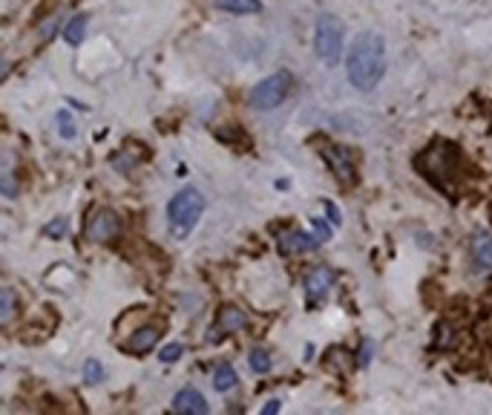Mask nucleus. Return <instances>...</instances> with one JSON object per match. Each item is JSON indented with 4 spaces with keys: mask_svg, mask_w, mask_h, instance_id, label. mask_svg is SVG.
I'll list each match as a JSON object with an SVG mask.
<instances>
[{
    "mask_svg": "<svg viewBox=\"0 0 492 415\" xmlns=\"http://www.w3.org/2000/svg\"><path fill=\"white\" fill-rule=\"evenodd\" d=\"M349 81L357 90H374L386 75V41L377 32H360L346 58Z\"/></svg>",
    "mask_w": 492,
    "mask_h": 415,
    "instance_id": "obj_1",
    "label": "nucleus"
},
{
    "mask_svg": "<svg viewBox=\"0 0 492 415\" xmlns=\"http://www.w3.org/2000/svg\"><path fill=\"white\" fill-rule=\"evenodd\" d=\"M322 205H325V211H328V216H331V222H340V211H337V205H334L331 199H325Z\"/></svg>",
    "mask_w": 492,
    "mask_h": 415,
    "instance_id": "obj_24",
    "label": "nucleus"
},
{
    "mask_svg": "<svg viewBox=\"0 0 492 415\" xmlns=\"http://www.w3.org/2000/svg\"><path fill=\"white\" fill-rule=\"evenodd\" d=\"M317 245H320V239L308 236L305 231H285V234H280V239H276V248H280L285 257H291V254H297V251H311Z\"/></svg>",
    "mask_w": 492,
    "mask_h": 415,
    "instance_id": "obj_9",
    "label": "nucleus"
},
{
    "mask_svg": "<svg viewBox=\"0 0 492 415\" xmlns=\"http://www.w3.org/2000/svg\"><path fill=\"white\" fill-rule=\"evenodd\" d=\"M314 50L317 58L328 67H334L342 55V21L337 14H320L317 32H314Z\"/></svg>",
    "mask_w": 492,
    "mask_h": 415,
    "instance_id": "obj_3",
    "label": "nucleus"
},
{
    "mask_svg": "<svg viewBox=\"0 0 492 415\" xmlns=\"http://www.w3.org/2000/svg\"><path fill=\"white\" fill-rule=\"evenodd\" d=\"M280 407H283L280 401H268L265 407H262V412H276V409H280Z\"/></svg>",
    "mask_w": 492,
    "mask_h": 415,
    "instance_id": "obj_25",
    "label": "nucleus"
},
{
    "mask_svg": "<svg viewBox=\"0 0 492 415\" xmlns=\"http://www.w3.org/2000/svg\"><path fill=\"white\" fill-rule=\"evenodd\" d=\"M43 231H46L49 236H55V239H58V236H63V231H67V222H63V219H52Z\"/></svg>",
    "mask_w": 492,
    "mask_h": 415,
    "instance_id": "obj_22",
    "label": "nucleus"
},
{
    "mask_svg": "<svg viewBox=\"0 0 492 415\" xmlns=\"http://www.w3.org/2000/svg\"><path fill=\"white\" fill-rule=\"evenodd\" d=\"M119 228H121V222H119L116 211H110V208H95L87 219L84 231H87L90 243H110V239L119 234Z\"/></svg>",
    "mask_w": 492,
    "mask_h": 415,
    "instance_id": "obj_5",
    "label": "nucleus"
},
{
    "mask_svg": "<svg viewBox=\"0 0 492 415\" xmlns=\"http://www.w3.org/2000/svg\"><path fill=\"white\" fill-rule=\"evenodd\" d=\"M216 326H219V334H227V332H239L242 326H248V317H245V314H242L236 306H222Z\"/></svg>",
    "mask_w": 492,
    "mask_h": 415,
    "instance_id": "obj_11",
    "label": "nucleus"
},
{
    "mask_svg": "<svg viewBox=\"0 0 492 415\" xmlns=\"http://www.w3.org/2000/svg\"><path fill=\"white\" fill-rule=\"evenodd\" d=\"M216 9L231 14H256L262 12V3L259 0H216Z\"/></svg>",
    "mask_w": 492,
    "mask_h": 415,
    "instance_id": "obj_13",
    "label": "nucleus"
},
{
    "mask_svg": "<svg viewBox=\"0 0 492 415\" xmlns=\"http://www.w3.org/2000/svg\"><path fill=\"white\" fill-rule=\"evenodd\" d=\"M84 381H87V384H101V381H104V366L101 363H98V361H87L84 363Z\"/></svg>",
    "mask_w": 492,
    "mask_h": 415,
    "instance_id": "obj_17",
    "label": "nucleus"
},
{
    "mask_svg": "<svg viewBox=\"0 0 492 415\" xmlns=\"http://www.w3.org/2000/svg\"><path fill=\"white\" fill-rule=\"evenodd\" d=\"M161 332H164V326H156V323L139 326V332H133V338L127 341V352H133V355L150 352V349L161 341Z\"/></svg>",
    "mask_w": 492,
    "mask_h": 415,
    "instance_id": "obj_8",
    "label": "nucleus"
},
{
    "mask_svg": "<svg viewBox=\"0 0 492 415\" xmlns=\"http://www.w3.org/2000/svg\"><path fill=\"white\" fill-rule=\"evenodd\" d=\"M182 352H185V346L182 343H167V346H164L161 349V363H176L178 358H182Z\"/></svg>",
    "mask_w": 492,
    "mask_h": 415,
    "instance_id": "obj_19",
    "label": "nucleus"
},
{
    "mask_svg": "<svg viewBox=\"0 0 492 415\" xmlns=\"http://www.w3.org/2000/svg\"><path fill=\"white\" fill-rule=\"evenodd\" d=\"M58 130H61V136H63V139H75L78 127H75V121H72V116H70V113H58Z\"/></svg>",
    "mask_w": 492,
    "mask_h": 415,
    "instance_id": "obj_18",
    "label": "nucleus"
},
{
    "mask_svg": "<svg viewBox=\"0 0 492 415\" xmlns=\"http://www.w3.org/2000/svg\"><path fill=\"white\" fill-rule=\"evenodd\" d=\"M305 297H308V303L311 306H317L320 300H325L328 297V292H331V285H334V274L328 268H314L311 274L305 277Z\"/></svg>",
    "mask_w": 492,
    "mask_h": 415,
    "instance_id": "obj_7",
    "label": "nucleus"
},
{
    "mask_svg": "<svg viewBox=\"0 0 492 415\" xmlns=\"http://www.w3.org/2000/svg\"><path fill=\"white\" fill-rule=\"evenodd\" d=\"M0 300H3L0 317H3V321H9V317H12V309H14V294H12V289H3V292H0Z\"/></svg>",
    "mask_w": 492,
    "mask_h": 415,
    "instance_id": "obj_20",
    "label": "nucleus"
},
{
    "mask_svg": "<svg viewBox=\"0 0 492 415\" xmlns=\"http://www.w3.org/2000/svg\"><path fill=\"white\" fill-rule=\"evenodd\" d=\"M320 153H322V159L328 162V168H331V173L342 182V185H354L357 182V168H354V162H351V153L346 150V148H340V145H322L320 148Z\"/></svg>",
    "mask_w": 492,
    "mask_h": 415,
    "instance_id": "obj_6",
    "label": "nucleus"
},
{
    "mask_svg": "<svg viewBox=\"0 0 492 415\" xmlns=\"http://www.w3.org/2000/svg\"><path fill=\"white\" fill-rule=\"evenodd\" d=\"M202 214H205V196L199 194V190L196 188L178 190L167 205V222H170L173 236H178V239L187 236L196 225H199Z\"/></svg>",
    "mask_w": 492,
    "mask_h": 415,
    "instance_id": "obj_2",
    "label": "nucleus"
},
{
    "mask_svg": "<svg viewBox=\"0 0 492 415\" xmlns=\"http://www.w3.org/2000/svg\"><path fill=\"white\" fill-rule=\"evenodd\" d=\"M294 90V75L288 70L276 72V75H268L265 81H259L254 90H251V107L254 110H274L280 107Z\"/></svg>",
    "mask_w": 492,
    "mask_h": 415,
    "instance_id": "obj_4",
    "label": "nucleus"
},
{
    "mask_svg": "<svg viewBox=\"0 0 492 415\" xmlns=\"http://www.w3.org/2000/svg\"><path fill=\"white\" fill-rule=\"evenodd\" d=\"M472 257L481 268H492V236L489 234H475L472 239Z\"/></svg>",
    "mask_w": 492,
    "mask_h": 415,
    "instance_id": "obj_12",
    "label": "nucleus"
},
{
    "mask_svg": "<svg viewBox=\"0 0 492 415\" xmlns=\"http://www.w3.org/2000/svg\"><path fill=\"white\" fill-rule=\"evenodd\" d=\"M248 363H251V370L254 372H259V375H265L268 370H271V355L265 352V349H254V352H251V358H248Z\"/></svg>",
    "mask_w": 492,
    "mask_h": 415,
    "instance_id": "obj_16",
    "label": "nucleus"
},
{
    "mask_svg": "<svg viewBox=\"0 0 492 415\" xmlns=\"http://www.w3.org/2000/svg\"><path fill=\"white\" fill-rule=\"evenodd\" d=\"M371 355H374V343H371V341H366V343H363V352H360V366H369Z\"/></svg>",
    "mask_w": 492,
    "mask_h": 415,
    "instance_id": "obj_23",
    "label": "nucleus"
},
{
    "mask_svg": "<svg viewBox=\"0 0 492 415\" xmlns=\"http://www.w3.org/2000/svg\"><path fill=\"white\" fill-rule=\"evenodd\" d=\"M84 35H87V14H75V18L63 26V38L72 46H81L84 43Z\"/></svg>",
    "mask_w": 492,
    "mask_h": 415,
    "instance_id": "obj_14",
    "label": "nucleus"
},
{
    "mask_svg": "<svg viewBox=\"0 0 492 415\" xmlns=\"http://www.w3.org/2000/svg\"><path fill=\"white\" fill-rule=\"evenodd\" d=\"M239 384V378H236V372H234V366H219L216 372H213V387H216L219 392H227V389H234Z\"/></svg>",
    "mask_w": 492,
    "mask_h": 415,
    "instance_id": "obj_15",
    "label": "nucleus"
},
{
    "mask_svg": "<svg viewBox=\"0 0 492 415\" xmlns=\"http://www.w3.org/2000/svg\"><path fill=\"white\" fill-rule=\"evenodd\" d=\"M173 409L176 412H196V415H205L210 407L205 401V395L196 389V387H185V389H178L176 398H173Z\"/></svg>",
    "mask_w": 492,
    "mask_h": 415,
    "instance_id": "obj_10",
    "label": "nucleus"
},
{
    "mask_svg": "<svg viewBox=\"0 0 492 415\" xmlns=\"http://www.w3.org/2000/svg\"><path fill=\"white\" fill-rule=\"evenodd\" d=\"M314 231H317L320 243H328V239H331V225H328V222H322V219H314Z\"/></svg>",
    "mask_w": 492,
    "mask_h": 415,
    "instance_id": "obj_21",
    "label": "nucleus"
}]
</instances>
